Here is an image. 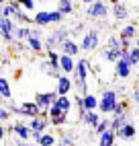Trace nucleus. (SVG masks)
Returning <instances> with one entry per match:
<instances>
[{"instance_id": "obj_31", "label": "nucleus", "mask_w": 139, "mask_h": 146, "mask_svg": "<svg viewBox=\"0 0 139 146\" xmlns=\"http://www.w3.org/2000/svg\"><path fill=\"white\" fill-rule=\"evenodd\" d=\"M57 146H74V136L72 134H62L57 138Z\"/></svg>"}, {"instance_id": "obj_24", "label": "nucleus", "mask_w": 139, "mask_h": 146, "mask_svg": "<svg viewBox=\"0 0 139 146\" xmlns=\"http://www.w3.org/2000/svg\"><path fill=\"white\" fill-rule=\"evenodd\" d=\"M127 121H129V119H127V115H113V117H111V130L119 132Z\"/></svg>"}, {"instance_id": "obj_41", "label": "nucleus", "mask_w": 139, "mask_h": 146, "mask_svg": "<svg viewBox=\"0 0 139 146\" xmlns=\"http://www.w3.org/2000/svg\"><path fill=\"white\" fill-rule=\"evenodd\" d=\"M84 29H86V25H84V23H76L74 31H76V33H84Z\"/></svg>"}, {"instance_id": "obj_39", "label": "nucleus", "mask_w": 139, "mask_h": 146, "mask_svg": "<svg viewBox=\"0 0 139 146\" xmlns=\"http://www.w3.org/2000/svg\"><path fill=\"white\" fill-rule=\"evenodd\" d=\"M131 99H133V103H135V105H139V84H135V86H133Z\"/></svg>"}, {"instance_id": "obj_32", "label": "nucleus", "mask_w": 139, "mask_h": 146, "mask_svg": "<svg viewBox=\"0 0 139 146\" xmlns=\"http://www.w3.org/2000/svg\"><path fill=\"white\" fill-rule=\"evenodd\" d=\"M129 62L133 66H139V47L137 45H133L131 50H129Z\"/></svg>"}, {"instance_id": "obj_9", "label": "nucleus", "mask_w": 139, "mask_h": 146, "mask_svg": "<svg viewBox=\"0 0 139 146\" xmlns=\"http://www.w3.org/2000/svg\"><path fill=\"white\" fill-rule=\"evenodd\" d=\"M27 123H29V128H31V132H45L47 125L51 123V117L41 113V115H37V117H31Z\"/></svg>"}, {"instance_id": "obj_21", "label": "nucleus", "mask_w": 139, "mask_h": 146, "mask_svg": "<svg viewBox=\"0 0 139 146\" xmlns=\"http://www.w3.org/2000/svg\"><path fill=\"white\" fill-rule=\"evenodd\" d=\"M82 121H84L86 125H90L92 130H96V128H98V123L102 121V117L98 115V109H96V111H88V113H86V117H84Z\"/></svg>"}, {"instance_id": "obj_15", "label": "nucleus", "mask_w": 139, "mask_h": 146, "mask_svg": "<svg viewBox=\"0 0 139 146\" xmlns=\"http://www.w3.org/2000/svg\"><path fill=\"white\" fill-rule=\"evenodd\" d=\"M92 68H90V62L86 60V58H80L78 60V64H76V76H80L82 80H88V72H90Z\"/></svg>"}, {"instance_id": "obj_4", "label": "nucleus", "mask_w": 139, "mask_h": 146, "mask_svg": "<svg viewBox=\"0 0 139 146\" xmlns=\"http://www.w3.org/2000/svg\"><path fill=\"white\" fill-rule=\"evenodd\" d=\"M57 97H59V93L57 91H49V93H37L35 97H33V101L41 107V113L43 115H49V107H51L55 101H57Z\"/></svg>"}, {"instance_id": "obj_30", "label": "nucleus", "mask_w": 139, "mask_h": 146, "mask_svg": "<svg viewBox=\"0 0 139 146\" xmlns=\"http://www.w3.org/2000/svg\"><path fill=\"white\" fill-rule=\"evenodd\" d=\"M106 130H111V117H102V121L98 123V128L94 130V134L100 136V134H104Z\"/></svg>"}, {"instance_id": "obj_27", "label": "nucleus", "mask_w": 139, "mask_h": 146, "mask_svg": "<svg viewBox=\"0 0 139 146\" xmlns=\"http://www.w3.org/2000/svg\"><path fill=\"white\" fill-rule=\"evenodd\" d=\"M29 35H31V27H29V25L16 27V41H27Z\"/></svg>"}, {"instance_id": "obj_43", "label": "nucleus", "mask_w": 139, "mask_h": 146, "mask_svg": "<svg viewBox=\"0 0 139 146\" xmlns=\"http://www.w3.org/2000/svg\"><path fill=\"white\" fill-rule=\"evenodd\" d=\"M92 2H94V0H82V4H86V6H90Z\"/></svg>"}, {"instance_id": "obj_40", "label": "nucleus", "mask_w": 139, "mask_h": 146, "mask_svg": "<svg viewBox=\"0 0 139 146\" xmlns=\"http://www.w3.org/2000/svg\"><path fill=\"white\" fill-rule=\"evenodd\" d=\"M41 136H43V132H31V138H33V142H35V144H39Z\"/></svg>"}, {"instance_id": "obj_26", "label": "nucleus", "mask_w": 139, "mask_h": 146, "mask_svg": "<svg viewBox=\"0 0 139 146\" xmlns=\"http://www.w3.org/2000/svg\"><path fill=\"white\" fill-rule=\"evenodd\" d=\"M74 89H78L80 95H88V80H82L80 76L74 74Z\"/></svg>"}, {"instance_id": "obj_22", "label": "nucleus", "mask_w": 139, "mask_h": 146, "mask_svg": "<svg viewBox=\"0 0 139 146\" xmlns=\"http://www.w3.org/2000/svg\"><path fill=\"white\" fill-rule=\"evenodd\" d=\"M55 105H57V107H59V109H62L64 113H70V109H72L74 101L70 99L68 95H59V97H57V101H55Z\"/></svg>"}, {"instance_id": "obj_13", "label": "nucleus", "mask_w": 139, "mask_h": 146, "mask_svg": "<svg viewBox=\"0 0 139 146\" xmlns=\"http://www.w3.org/2000/svg\"><path fill=\"white\" fill-rule=\"evenodd\" d=\"M135 136H137V128H135V125H133L131 121H127V123L123 125V128L117 132V138H121V140H125V142L133 140Z\"/></svg>"}, {"instance_id": "obj_6", "label": "nucleus", "mask_w": 139, "mask_h": 146, "mask_svg": "<svg viewBox=\"0 0 139 146\" xmlns=\"http://www.w3.org/2000/svg\"><path fill=\"white\" fill-rule=\"evenodd\" d=\"M41 37H43L41 27H33L31 29V35H29V39H27V45H29V50H31L33 54H41L43 52L45 41L41 39Z\"/></svg>"}, {"instance_id": "obj_37", "label": "nucleus", "mask_w": 139, "mask_h": 146, "mask_svg": "<svg viewBox=\"0 0 139 146\" xmlns=\"http://www.w3.org/2000/svg\"><path fill=\"white\" fill-rule=\"evenodd\" d=\"M62 113H64V111L59 109V107H57L55 103H53L51 107H49V117H57V115H62Z\"/></svg>"}, {"instance_id": "obj_33", "label": "nucleus", "mask_w": 139, "mask_h": 146, "mask_svg": "<svg viewBox=\"0 0 139 146\" xmlns=\"http://www.w3.org/2000/svg\"><path fill=\"white\" fill-rule=\"evenodd\" d=\"M14 19H16V23H21V25H29V23L33 21V19H29V17H27V13L23 11V8H21V11H16Z\"/></svg>"}, {"instance_id": "obj_34", "label": "nucleus", "mask_w": 139, "mask_h": 146, "mask_svg": "<svg viewBox=\"0 0 139 146\" xmlns=\"http://www.w3.org/2000/svg\"><path fill=\"white\" fill-rule=\"evenodd\" d=\"M68 123V113H62L57 115V117H51V125H55V128H62V125Z\"/></svg>"}, {"instance_id": "obj_17", "label": "nucleus", "mask_w": 139, "mask_h": 146, "mask_svg": "<svg viewBox=\"0 0 139 146\" xmlns=\"http://www.w3.org/2000/svg\"><path fill=\"white\" fill-rule=\"evenodd\" d=\"M119 35H121V39H137V37H139V27L133 25V23H129V25H125L121 29Z\"/></svg>"}, {"instance_id": "obj_20", "label": "nucleus", "mask_w": 139, "mask_h": 146, "mask_svg": "<svg viewBox=\"0 0 139 146\" xmlns=\"http://www.w3.org/2000/svg\"><path fill=\"white\" fill-rule=\"evenodd\" d=\"M113 17H115V21H125V19H129L127 6L123 2H115L113 4Z\"/></svg>"}, {"instance_id": "obj_23", "label": "nucleus", "mask_w": 139, "mask_h": 146, "mask_svg": "<svg viewBox=\"0 0 139 146\" xmlns=\"http://www.w3.org/2000/svg\"><path fill=\"white\" fill-rule=\"evenodd\" d=\"M84 103H86V109H88V111H96L98 105H100V99L88 93V95H84Z\"/></svg>"}, {"instance_id": "obj_29", "label": "nucleus", "mask_w": 139, "mask_h": 146, "mask_svg": "<svg viewBox=\"0 0 139 146\" xmlns=\"http://www.w3.org/2000/svg\"><path fill=\"white\" fill-rule=\"evenodd\" d=\"M0 97L2 99H10V84H8V80L6 78H0Z\"/></svg>"}, {"instance_id": "obj_10", "label": "nucleus", "mask_w": 139, "mask_h": 146, "mask_svg": "<svg viewBox=\"0 0 139 146\" xmlns=\"http://www.w3.org/2000/svg\"><path fill=\"white\" fill-rule=\"evenodd\" d=\"M74 89V78H70V74H62L57 78V86H55V91L59 95H70V91Z\"/></svg>"}, {"instance_id": "obj_7", "label": "nucleus", "mask_w": 139, "mask_h": 146, "mask_svg": "<svg viewBox=\"0 0 139 146\" xmlns=\"http://www.w3.org/2000/svg\"><path fill=\"white\" fill-rule=\"evenodd\" d=\"M86 15L90 19H106L108 17V6L104 0H94V2L86 8Z\"/></svg>"}, {"instance_id": "obj_2", "label": "nucleus", "mask_w": 139, "mask_h": 146, "mask_svg": "<svg viewBox=\"0 0 139 146\" xmlns=\"http://www.w3.org/2000/svg\"><path fill=\"white\" fill-rule=\"evenodd\" d=\"M70 39V31L68 29H55V31H51L47 37H45V47L47 50H55V47H62L66 41Z\"/></svg>"}, {"instance_id": "obj_36", "label": "nucleus", "mask_w": 139, "mask_h": 146, "mask_svg": "<svg viewBox=\"0 0 139 146\" xmlns=\"http://www.w3.org/2000/svg\"><path fill=\"white\" fill-rule=\"evenodd\" d=\"M10 109H8V107L6 105H2V107H0V121H2V123H6L8 119H10Z\"/></svg>"}, {"instance_id": "obj_35", "label": "nucleus", "mask_w": 139, "mask_h": 146, "mask_svg": "<svg viewBox=\"0 0 139 146\" xmlns=\"http://www.w3.org/2000/svg\"><path fill=\"white\" fill-rule=\"evenodd\" d=\"M2 15H4V17H12V19H14L16 11H14V6H12L10 2H4V4H2Z\"/></svg>"}, {"instance_id": "obj_11", "label": "nucleus", "mask_w": 139, "mask_h": 146, "mask_svg": "<svg viewBox=\"0 0 139 146\" xmlns=\"http://www.w3.org/2000/svg\"><path fill=\"white\" fill-rule=\"evenodd\" d=\"M76 64H78V60H74V56L62 54V58H59V66H62L64 74H74L76 72Z\"/></svg>"}, {"instance_id": "obj_1", "label": "nucleus", "mask_w": 139, "mask_h": 146, "mask_svg": "<svg viewBox=\"0 0 139 146\" xmlns=\"http://www.w3.org/2000/svg\"><path fill=\"white\" fill-rule=\"evenodd\" d=\"M119 105V93L117 89H104L102 95H100V105H98V111L102 115H113L115 107Z\"/></svg>"}, {"instance_id": "obj_12", "label": "nucleus", "mask_w": 139, "mask_h": 146, "mask_svg": "<svg viewBox=\"0 0 139 146\" xmlns=\"http://www.w3.org/2000/svg\"><path fill=\"white\" fill-rule=\"evenodd\" d=\"M12 134L16 136L18 140L27 142L29 138H31V128H29V123H21V121H16V123L12 125Z\"/></svg>"}, {"instance_id": "obj_19", "label": "nucleus", "mask_w": 139, "mask_h": 146, "mask_svg": "<svg viewBox=\"0 0 139 146\" xmlns=\"http://www.w3.org/2000/svg\"><path fill=\"white\" fill-rule=\"evenodd\" d=\"M115 140H117V132L106 130L104 134L98 136V146H115Z\"/></svg>"}, {"instance_id": "obj_16", "label": "nucleus", "mask_w": 139, "mask_h": 146, "mask_svg": "<svg viewBox=\"0 0 139 146\" xmlns=\"http://www.w3.org/2000/svg\"><path fill=\"white\" fill-rule=\"evenodd\" d=\"M33 25H35V27H49V25H51V13H47V11H39V13H35V17H33Z\"/></svg>"}, {"instance_id": "obj_38", "label": "nucleus", "mask_w": 139, "mask_h": 146, "mask_svg": "<svg viewBox=\"0 0 139 146\" xmlns=\"http://www.w3.org/2000/svg\"><path fill=\"white\" fill-rule=\"evenodd\" d=\"M21 4H23L25 11H33L35 4H37V0H21Z\"/></svg>"}, {"instance_id": "obj_3", "label": "nucleus", "mask_w": 139, "mask_h": 146, "mask_svg": "<svg viewBox=\"0 0 139 146\" xmlns=\"http://www.w3.org/2000/svg\"><path fill=\"white\" fill-rule=\"evenodd\" d=\"M0 35H2V41L12 43L16 39V25L12 21V17H0Z\"/></svg>"}, {"instance_id": "obj_28", "label": "nucleus", "mask_w": 139, "mask_h": 146, "mask_svg": "<svg viewBox=\"0 0 139 146\" xmlns=\"http://www.w3.org/2000/svg\"><path fill=\"white\" fill-rule=\"evenodd\" d=\"M55 144H57L55 134H47V132H43V136H41V140H39L37 146H55Z\"/></svg>"}, {"instance_id": "obj_14", "label": "nucleus", "mask_w": 139, "mask_h": 146, "mask_svg": "<svg viewBox=\"0 0 139 146\" xmlns=\"http://www.w3.org/2000/svg\"><path fill=\"white\" fill-rule=\"evenodd\" d=\"M59 50H62V54H68V56H74V58H76L78 54L82 52V45L78 43V41H74L72 37H70V39H68L62 47H59Z\"/></svg>"}, {"instance_id": "obj_5", "label": "nucleus", "mask_w": 139, "mask_h": 146, "mask_svg": "<svg viewBox=\"0 0 139 146\" xmlns=\"http://www.w3.org/2000/svg\"><path fill=\"white\" fill-rule=\"evenodd\" d=\"M82 52H96L98 47H100V33L96 31V29H90V31H86L82 35Z\"/></svg>"}, {"instance_id": "obj_25", "label": "nucleus", "mask_w": 139, "mask_h": 146, "mask_svg": "<svg viewBox=\"0 0 139 146\" xmlns=\"http://www.w3.org/2000/svg\"><path fill=\"white\" fill-rule=\"evenodd\" d=\"M57 11L64 13V15H72L74 13V2L72 0H59L57 2Z\"/></svg>"}, {"instance_id": "obj_8", "label": "nucleus", "mask_w": 139, "mask_h": 146, "mask_svg": "<svg viewBox=\"0 0 139 146\" xmlns=\"http://www.w3.org/2000/svg\"><path fill=\"white\" fill-rule=\"evenodd\" d=\"M131 72H133V64L129 62V60L121 58L119 62H115V76H117V78H121V80H127L129 76H131Z\"/></svg>"}, {"instance_id": "obj_42", "label": "nucleus", "mask_w": 139, "mask_h": 146, "mask_svg": "<svg viewBox=\"0 0 139 146\" xmlns=\"http://www.w3.org/2000/svg\"><path fill=\"white\" fill-rule=\"evenodd\" d=\"M14 146H35V144H27V142H23V140H18Z\"/></svg>"}, {"instance_id": "obj_44", "label": "nucleus", "mask_w": 139, "mask_h": 146, "mask_svg": "<svg viewBox=\"0 0 139 146\" xmlns=\"http://www.w3.org/2000/svg\"><path fill=\"white\" fill-rule=\"evenodd\" d=\"M135 45H137V47H139V37H137V39H135Z\"/></svg>"}, {"instance_id": "obj_18", "label": "nucleus", "mask_w": 139, "mask_h": 146, "mask_svg": "<svg viewBox=\"0 0 139 146\" xmlns=\"http://www.w3.org/2000/svg\"><path fill=\"white\" fill-rule=\"evenodd\" d=\"M102 54V58L106 62H111V64H115V62H119L121 60V56H123V50H115V47H104V52H100Z\"/></svg>"}]
</instances>
